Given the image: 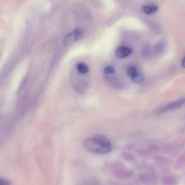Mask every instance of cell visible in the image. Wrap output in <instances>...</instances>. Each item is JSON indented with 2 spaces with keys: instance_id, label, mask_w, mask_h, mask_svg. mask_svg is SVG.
<instances>
[{
  "instance_id": "obj_11",
  "label": "cell",
  "mask_w": 185,
  "mask_h": 185,
  "mask_svg": "<svg viewBox=\"0 0 185 185\" xmlns=\"http://www.w3.org/2000/svg\"><path fill=\"white\" fill-rule=\"evenodd\" d=\"M185 57H184L182 60L181 62V65L182 67L184 68L185 67Z\"/></svg>"
},
{
  "instance_id": "obj_5",
  "label": "cell",
  "mask_w": 185,
  "mask_h": 185,
  "mask_svg": "<svg viewBox=\"0 0 185 185\" xmlns=\"http://www.w3.org/2000/svg\"><path fill=\"white\" fill-rule=\"evenodd\" d=\"M143 11L147 15H151L156 12L158 10V7L157 6L152 5L148 6H144L142 7Z\"/></svg>"
},
{
  "instance_id": "obj_2",
  "label": "cell",
  "mask_w": 185,
  "mask_h": 185,
  "mask_svg": "<svg viewBox=\"0 0 185 185\" xmlns=\"http://www.w3.org/2000/svg\"><path fill=\"white\" fill-rule=\"evenodd\" d=\"M83 32L79 29H75L68 33L64 38L63 43L64 45H70L82 37Z\"/></svg>"
},
{
  "instance_id": "obj_9",
  "label": "cell",
  "mask_w": 185,
  "mask_h": 185,
  "mask_svg": "<svg viewBox=\"0 0 185 185\" xmlns=\"http://www.w3.org/2000/svg\"><path fill=\"white\" fill-rule=\"evenodd\" d=\"M104 71L106 74H109V75H113L115 74L116 72L114 68L111 66L106 67L105 68Z\"/></svg>"
},
{
  "instance_id": "obj_6",
  "label": "cell",
  "mask_w": 185,
  "mask_h": 185,
  "mask_svg": "<svg viewBox=\"0 0 185 185\" xmlns=\"http://www.w3.org/2000/svg\"><path fill=\"white\" fill-rule=\"evenodd\" d=\"M132 82L135 84H139L142 83L144 81V76L142 74L138 72L131 78Z\"/></svg>"
},
{
  "instance_id": "obj_4",
  "label": "cell",
  "mask_w": 185,
  "mask_h": 185,
  "mask_svg": "<svg viewBox=\"0 0 185 185\" xmlns=\"http://www.w3.org/2000/svg\"><path fill=\"white\" fill-rule=\"evenodd\" d=\"M132 50L125 46H120L116 49V56L119 59H123L129 56L132 53Z\"/></svg>"
},
{
  "instance_id": "obj_7",
  "label": "cell",
  "mask_w": 185,
  "mask_h": 185,
  "mask_svg": "<svg viewBox=\"0 0 185 185\" xmlns=\"http://www.w3.org/2000/svg\"><path fill=\"white\" fill-rule=\"evenodd\" d=\"M77 70L81 74H86L89 71L88 67L85 63H81L78 64L77 66Z\"/></svg>"
},
{
  "instance_id": "obj_1",
  "label": "cell",
  "mask_w": 185,
  "mask_h": 185,
  "mask_svg": "<svg viewBox=\"0 0 185 185\" xmlns=\"http://www.w3.org/2000/svg\"><path fill=\"white\" fill-rule=\"evenodd\" d=\"M84 145L88 151L96 154L107 153L112 149L110 140L101 135H94L88 138L84 141Z\"/></svg>"
},
{
  "instance_id": "obj_10",
  "label": "cell",
  "mask_w": 185,
  "mask_h": 185,
  "mask_svg": "<svg viewBox=\"0 0 185 185\" xmlns=\"http://www.w3.org/2000/svg\"><path fill=\"white\" fill-rule=\"evenodd\" d=\"M10 182L5 179L0 177V185H10Z\"/></svg>"
},
{
  "instance_id": "obj_3",
  "label": "cell",
  "mask_w": 185,
  "mask_h": 185,
  "mask_svg": "<svg viewBox=\"0 0 185 185\" xmlns=\"http://www.w3.org/2000/svg\"><path fill=\"white\" fill-rule=\"evenodd\" d=\"M184 102L185 100L184 99H179V100L170 103L169 104L164 106L159 111V113H164L178 108L184 104Z\"/></svg>"
},
{
  "instance_id": "obj_8",
  "label": "cell",
  "mask_w": 185,
  "mask_h": 185,
  "mask_svg": "<svg viewBox=\"0 0 185 185\" xmlns=\"http://www.w3.org/2000/svg\"><path fill=\"white\" fill-rule=\"evenodd\" d=\"M138 72V70L136 67H131L128 69L127 73L128 76L131 78Z\"/></svg>"
}]
</instances>
